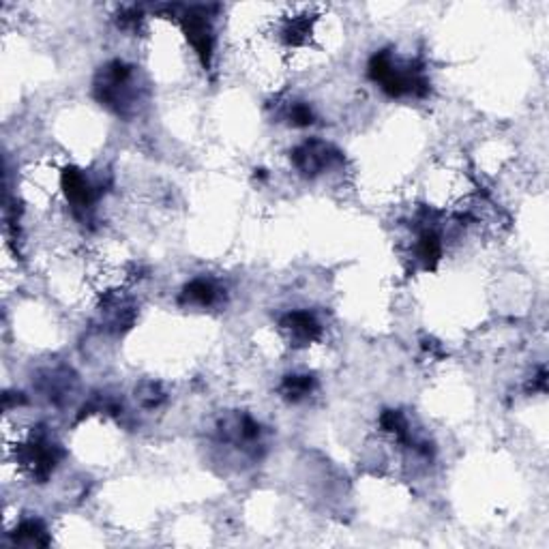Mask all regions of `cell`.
Instances as JSON below:
<instances>
[{"instance_id":"cell-4","label":"cell","mask_w":549,"mask_h":549,"mask_svg":"<svg viewBox=\"0 0 549 549\" xmlns=\"http://www.w3.org/2000/svg\"><path fill=\"white\" fill-rule=\"evenodd\" d=\"M282 326L290 333V337H292L294 342H301V344H309V342H313V339L320 335V324H318V322L313 320V315H309L307 311L288 313V315L282 320Z\"/></svg>"},{"instance_id":"cell-5","label":"cell","mask_w":549,"mask_h":549,"mask_svg":"<svg viewBox=\"0 0 549 549\" xmlns=\"http://www.w3.org/2000/svg\"><path fill=\"white\" fill-rule=\"evenodd\" d=\"M440 253H442L440 239H438L433 232H423L418 239V258L427 266H433L438 262V258H440Z\"/></svg>"},{"instance_id":"cell-9","label":"cell","mask_w":549,"mask_h":549,"mask_svg":"<svg viewBox=\"0 0 549 549\" xmlns=\"http://www.w3.org/2000/svg\"><path fill=\"white\" fill-rule=\"evenodd\" d=\"M290 119H292V123H294V125H301V127H305V125H311V123H313V114H311V109H309L307 105H303V103H296V105L292 107Z\"/></svg>"},{"instance_id":"cell-7","label":"cell","mask_w":549,"mask_h":549,"mask_svg":"<svg viewBox=\"0 0 549 549\" xmlns=\"http://www.w3.org/2000/svg\"><path fill=\"white\" fill-rule=\"evenodd\" d=\"M16 538L20 543H28V545H45V530L39 521H24L18 530H16Z\"/></svg>"},{"instance_id":"cell-6","label":"cell","mask_w":549,"mask_h":549,"mask_svg":"<svg viewBox=\"0 0 549 549\" xmlns=\"http://www.w3.org/2000/svg\"><path fill=\"white\" fill-rule=\"evenodd\" d=\"M185 298L200 303V305H210L215 301V288H212V284H208L204 279H195L185 288Z\"/></svg>"},{"instance_id":"cell-1","label":"cell","mask_w":549,"mask_h":549,"mask_svg":"<svg viewBox=\"0 0 549 549\" xmlns=\"http://www.w3.org/2000/svg\"><path fill=\"white\" fill-rule=\"evenodd\" d=\"M335 150L328 146V144H324V142H320V140H313V142H307V144H303L301 148H296L294 150V155H292V161H294V166L301 170V172H305V174H318L320 170H324L328 163H331L333 159H335Z\"/></svg>"},{"instance_id":"cell-8","label":"cell","mask_w":549,"mask_h":549,"mask_svg":"<svg viewBox=\"0 0 549 549\" xmlns=\"http://www.w3.org/2000/svg\"><path fill=\"white\" fill-rule=\"evenodd\" d=\"M311 387H313V380L309 375H290L284 382V393L290 399H301V397L309 395Z\"/></svg>"},{"instance_id":"cell-2","label":"cell","mask_w":549,"mask_h":549,"mask_svg":"<svg viewBox=\"0 0 549 549\" xmlns=\"http://www.w3.org/2000/svg\"><path fill=\"white\" fill-rule=\"evenodd\" d=\"M183 26H185L187 39L191 41V45L198 52L202 65L208 67L210 65V54H212V35H210V26H208L206 18L189 13V16H185Z\"/></svg>"},{"instance_id":"cell-3","label":"cell","mask_w":549,"mask_h":549,"mask_svg":"<svg viewBox=\"0 0 549 549\" xmlns=\"http://www.w3.org/2000/svg\"><path fill=\"white\" fill-rule=\"evenodd\" d=\"M63 185H65V193H67L69 202L73 204V208L86 210V208L92 204V200H95V189H92V185L88 183V179H86L82 172H78V170H67V172L63 174Z\"/></svg>"}]
</instances>
